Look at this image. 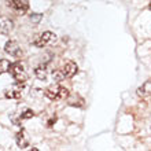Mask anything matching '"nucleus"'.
I'll return each instance as SVG.
<instances>
[{
    "mask_svg": "<svg viewBox=\"0 0 151 151\" xmlns=\"http://www.w3.org/2000/svg\"><path fill=\"white\" fill-rule=\"evenodd\" d=\"M11 62L8 59H0V74H3V73H7L10 72V69H11Z\"/></svg>",
    "mask_w": 151,
    "mask_h": 151,
    "instance_id": "f8f14e48",
    "label": "nucleus"
},
{
    "mask_svg": "<svg viewBox=\"0 0 151 151\" xmlns=\"http://www.w3.org/2000/svg\"><path fill=\"white\" fill-rule=\"evenodd\" d=\"M55 121H56V118H55V117H54V118H51V119H50V121H48V127H52V124L55 122Z\"/></svg>",
    "mask_w": 151,
    "mask_h": 151,
    "instance_id": "dca6fc26",
    "label": "nucleus"
},
{
    "mask_svg": "<svg viewBox=\"0 0 151 151\" xmlns=\"http://www.w3.org/2000/svg\"><path fill=\"white\" fill-rule=\"evenodd\" d=\"M32 117H35V113L32 110H26V111H24L21 114V119H28V118H32Z\"/></svg>",
    "mask_w": 151,
    "mask_h": 151,
    "instance_id": "2eb2a0df",
    "label": "nucleus"
},
{
    "mask_svg": "<svg viewBox=\"0 0 151 151\" xmlns=\"http://www.w3.org/2000/svg\"><path fill=\"white\" fill-rule=\"evenodd\" d=\"M4 51L7 52V54H10L11 56H14V58H19L22 55V50H21L19 44L17 43V41H14V40H10V41L6 43Z\"/></svg>",
    "mask_w": 151,
    "mask_h": 151,
    "instance_id": "20e7f679",
    "label": "nucleus"
},
{
    "mask_svg": "<svg viewBox=\"0 0 151 151\" xmlns=\"http://www.w3.org/2000/svg\"><path fill=\"white\" fill-rule=\"evenodd\" d=\"M45 96L50 100H63L69 96V91L68 88L56 84V85H51L45 89Z\"/></svg>",
    "mask_w": 151,
    "mask_h": 151,
    "instance_id": "f257e3e1",
    "label": "nucleus"
},
{
    "mask_svg": "<svg viewBox=\"0 0 151 151\" xmlns=\"http://www.w3.org/2000/svg\"><path fill=\"white\" fill-rule=\"evenodd\" d=\"M150 10H151V3H150Z\"/></svg>",
    "mask_w": 151,
    "mask_h": 151,
    "instance_id": "f3484780",
    "label": "nucleus"
},
{
    "mask_svg": "<svg viewBox=\"0 0 151 151\" xmlns=\"http://www.w3.org/2000/svg\"><path fill=\"white\" fill-rule=\"evenodd\" d=\"M60 69H62V73H63L65 78H70V77H73V76L77 73L78 66H77L74 62L69 60V62H66V63L63 65V68H60Z\"/></svg>",
    "mask_w": 151,
    "mask_h": 151,
    "instance_id": "423d86ee",
    "label": "nucleus"
},
{
    "mask_svg": "<svg viewBox=\"0 0 151 151\" xmlns=\"http://www.w3.org/2000/svg\"><path fill=\"white\" fill-rule=\"evenodd\" d=\"M35 74H36L37 78L45 80V78H47V66H45V65H43V66H39V68H36V70H35Z\"/></svg>",
    "mask_w": 151,
    "mask_h": 151,
    "instance_id": "9b49d317",
    "label": "nucleus"
},
{
    "mask_svg": "<svg viewBox=\"0 0 151 151\" xmlns=\"http://www.w3.org/2000/svg\"><path fill=\"white\" fill-rule=\"evenodd\" d=\"M52 78L55 80V81H63L65 80V76L62 73V69H56L52 72Z\"/></svg>",
    "mask_w": 151,
    "mask_h": 151,
    "instance_id": "4468645a",
    "label": "nucleus"
},
{
    "mask_svg": "<svg viewBox=\"0 0 151 151\" xmlns=\"http://www.w3.org/2000/svg\"><path fill=\"white\" fill-rule=\"evenodd\" d=\"M56 41V35L52 32H44L41 35L35 37L33 40V44L39 48H43L45 45H50V44H54Z\"/></svg>",
    "mask_w": 151,
    "mask_h": 151,
    "instance_id": "7ed1b4c3",
    "label": "nucleus"
},
{
    "mask_svg": "<svg viewBox=\"0 0 151 151\" xmlns=\"http://www.w3.org/2000/svg\"><path fill=\"white\" fill-rule=\"evenodd\" d=\"M151 93V81L150 83H146L142 88L137 89V95L139 96H147Z\"/></svg>",
    "mask_w": 151,
    "mask_h": 151,
    "instance_id": "ddd939ff",
    "label": "nucleus"
},
{
    "mask_svg": "<svg viewBox=\"0 0 151 151\" xmlns=\"http://www.w3.org/2000/svg\"><path fill=\"white\" fill-rule=\"evenodd\" d=\"M10 73H11L12 78L17 81V84H24L26 80H28V74L25 72L24 65L17 62V63L11 65V69H10Z\"/></svg>",
    "mask_w": 151,
    "mask_h": 151,
    "instance_id": "f03ea898",
    "label": "nucleus"
},
{
    "mask_svg": "<svg viewBox=\"0 0 151 151\" xmlns=\"http://www.w3.org/2000/svg\"><path fill=\"white\" fill-rule=\"evenodd\" d=\"M7 6L19 15H24L25 12L28 11V4L22 0H7Z\"/></svg>",
    "mask_w": 151,
    "mask_h": 151,
    "instance_id": "39448f33",
    "label": "nucleus"
},
{
    "mask_svg": "<svg viewBox=\"0 0 151 151\" xmlns=\"http://www.w3.org/2000/svg\"><path fill=\"white\" fill-rule=\"evenodd\" d=\"M21 95H22V92H21L19 87H12L6 91V98H8V99H18V98H21Z\"/></svg>",
    "mask_w": 151,
    "mask_h": 151,
    "instance_id": "1a4fd4ad",
    "label": "nucleus"
},
{
    "mask_svg": "<svg viewBox=\"0 0 151 151\" xmlns=\"http://www.w3.org/2000/svg\"><path fill=\"white\" fill-rule=\"evenodd\" d=\"M14 29V22L7 18H1L0 19V33L1 35H8Z\"/></svg>",
    "mask_w": 151,
    "mask_h": 151,
    "instance_id": "0eeeda50",
    "label": "nucleus"
},
{
    "mask_svg": "<svg viewBox=\"0 0 151 151\" xmlns=\"http://www.w3.org/2000/svg\"><path fill=\"white\" fill-rule=\"evenodd\" d=\"M17 144L19 148H26L29 146V140H28V136L25 133V131H21L17 133Z\"/></svg>",
    "mask_w": 151,
    "mask_h": 151,
    "instance_id": "6e6552de",
    "label": "nucleus"
},
{
    "mask_svg": "<svg viewBox=\"0 0 151 151\" xmlns=\"http://www.w3.org/2000/svg\"><path fill=\"white\" fill-rule=\"evenodd\" d=\"M69 99H68V103L70 104V106H77V107H81L83 106V103H84V99L83 98H80L78 95H72L70 96V93H69V96H68Z\"/></svg>",
    "mask_w": 151,
    "mask_h": 151,
    "instance_id": "9d476101",
    "label": "nucleus"
}]
</instances>
